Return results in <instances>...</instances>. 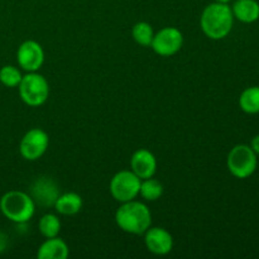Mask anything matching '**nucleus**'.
<instances>
[{"instance_id":"9b49d317","label":"nucleus","mask_w":259,"mask_h":259,"mask_svg":"<svg viewBox=\"0 0 259 259\" xmlns=\"http://www.w3.org/2000/svg\"><path fill=\"white\" fill-rule=\"evenodd\" d=\"M144 243L147 249L156 255H166L174 248V238L163 228H149L144 233Z\"/></svg>"},{"instance_id":"f257e3e1","label":"nucleus","mask_w":259,"mask_h":259,"mask_svg":"<svg viewBox=\"0 0 259 259\" xmlns=\"http://www.w3.org/2000/svg\"><path fill=\"white\" fill-rule=\"evenodd\" d=\"M234 15L232 8L224 3H212L202 12L200 18V25L202 32L210 39L219 40L227 37L232 32Z\"/></svg>"},{"instance_id":"423d86ee","label":"nucleus","mask_w":259,"mask_h":259,"mask_svg":"<svg viewBox=\"0 0 259 259\" xmlns=\"http://www.w3.org/2000/svg\"><path fill=\"white\" fill-rule=\"evenodd\" d=\"M142 180L133 171H119L111 179L109 190L118 202H126L136 200L141 190Z\"/></svg>"},{"instance_id":"ddd939ff","label":"nucleus","mask_w":259,"mask_h":259,"mask_svg":"<svg viewBox=\"0 0 259 259\" xmlns=\"http://www.w3.org/2000/svg\"><path fill=\"white\" fill-rule=\"evenodd\" d=\"M70 254L68 245L58 237L47 238L39 247L37 257L39 259H66Z\"/></svg>"},{"instance_id":"4468645a","label":"nucleus","mask_w":259,"mask_h":259,"mask_svg":"<svg viewBox=\"0 0 259 259\" xmlns=\"http://www.w3.org/2000/svg\"><path fill=\"white\" fill-rule=\"evenodd\" d=\"M234 18L243 23H254L259 19V3L257 0H237L232 8Z\"/></svg>"},{"instance_id":"4be33fe9","label":"nucleus","mask_w":259,"mask_h":259,"mask_svg":"<svg viewBox=\"0 0 259 259\" xmlns=\"http://www.w3.org/2000/svg\"><path fill=\"white\" fill-rule=\"evenodd\" d=\"M250 147H252L253 151L255 152V154H259V134H258V136H255L254 138H253Z\"/></svg>"},{"instance_id":"a211bd4d","label":"nucleus","mask_w":259,"mask_h":259,"mask_svg":"<svg viewBox=\"0 0 259 259\" xmlns=\"http://www.w3.org/2000/svg\"><path fill=\"white\" fill-rule=\"evenodd\" d=\"M132 35H133V39L139 46L151 47L152 40H153L154 37V32L153 28H152V25L149 23L139 22L137 24H134L133 29H132Z\"/></svg>"},{"instance_id":"2eb2a0df","label":"nucleus","mask_w":259,"mask_h":259,"mask_svg":"<svg viewBox=\"0 0 259 259\" xmlns=\"http://www.w3.org/2000/svg\"><path fill=\"white\" fill-rule=\"evenodd\" d=\"M53 207L58 214L71 217V215H76L82 209V199L76 192H65L58 196Z\"/></svg>"},{"instance_id":"6ab92c4d","label":"nucleus","mask_w":259,"mask_h":259,"mask_svg":"<svg viewBox=\"0 0 259 259\" xmlns=\"http://www.w3.org/2000/svg\"><path fill=\"white\" fill-rule=\"evenodd\" d=\"M38 228H39L40 234L46 239L47 238L58 237V234L61 232V222L55 214H46L40 218Z\"/></svg>"},{"instance_id":"6e6552de","label":"nucleus","mask_w":259,"mask_h":259,"mask_svg":"<svg viewBox=\"0 0 259 259\" xmlns=\"http://www.w3.org/2000/svg\"><path fill=\"white\" fill-rule=\"evenodd\" d=\"M182 46H184V35L181 30L175 27H166L154 34L151 47L157 55L162 57H169L176 55Z\"/></svg>"},{"instance_id":"39448f33","label":"nucleus","mask_w":259,"mask_h":259,"mask_svg":"<svg viewBox=\"0 0 259 259\" xmlns=\"http://www.w3.org/2000/svg\"><path fill=\"white\" fill-rule=\"evenodd\" d=\"M228 169L237 179H248L257 168V154L252 147L238 144L229 152L227 158Z\"/></svg>"},{"instance_id":"f3484780","label":"nucleus","mask_w":259,"mask_h":259,"mask_svg":"<svg viewBox=\"0 0 259 259\" xmlns=\"http://www.w3.org/2000/svg\"><path fill=\"white\" fill-rule=\"evenodd\" d=\"M139 195L147 201H156L163 195V185L152 177L142 180Z\"/></svg>"},{"instance_id":"20e7f679","label":"nucleus","mask_w":259,"mask_h":259,"mask_svg":"<svg viewBox=\"0 0 259 259\" xmlns=\"http://www.w3.org/2000/svg\"><path fill=\"white\" fill-rule=\"evenodd\" d=\"M18 89L22 100L33 108L43 105L50 95V85L47 80L38 72H28L23 76Z\"/></svg>"},{"instance_id":"1a4fd4ad","label":"nucleus","mask_w":259,"mask_h":259,"mask_svg":"<svg viewBox=\"0 0 259 259\" xmlns=\"http://www.w3.org/2000/svg\"><path fill=\"white\" fill-rule=\"evenodd\" d=\"M17 61L18 65L27 72H37L45 62L42 46L35 40H25L18 48Z\"/></svg>"},{"instance_id":"f03ea898","label":"nucleus","mask_w":259,"mask_h":259,"mask_svg":"<svg viewBox=\"0 0 259 259\" xmlns=\"http://www.w3.org/2000/svg\"><path fill=\"white\" fill-rule=\"evenodd\" d=\"M115 222L123 232L141 235L151 228L152 215L146 204L132 200L121 202L115 212Z\"/></svg>"},{"instance_id":"0eeeda50","label":"nucleus","mask_w":259,"mask_h":259,"mask_svg":"<svg viewBox=\"0 0 259 259\" xmlns=\"http://www.w3.org/2000/svg\"><path fill=\"white\" fill-rule=\"evenodd\" d=\"M48 144V134L43 129L33 128L28 131L20 141L19 152L27 161H37L46 153Z\"/></svg>"},{"instance_id":"dca6fc26","label":"nucleus","mask_w":259,"mask_h":259,"mask_svg":"<svg viewBox=\"0 0 259 259\" xmlns=\"http://www.w3.org/2000/svg\"><path fill=\"white\" fill-rule=\"evenodd\" d=\"M239 105L244 113L258 114L259 113V86L248 88L240 94Z\"/></svg>"},{"instance_id":"9d476101","label":"nucleus","mask_w":259,"mask_h":259,"mask_svg":"<svg viewBox=\"0 0 259 259\" xmlns=\"http://www.w3.org/2000/svg\"><path fill=\"white\" fill-rule=\"evenodd\" d=\"M60 195L57 184L50 177H38L30 186V196L35 204L43 207L55 206L56 200Z\"/></svg>"},{"instance_id":"5701e85b","label":"nucleus","mask_w":259,"mask_h":259,"mask_svg":"<svg viewBox=\"0 0 259 259\" xmlns=\"http://www.w3.org/2000/svg\"><path fill=\"white\" fill-rule=\"evenodd\" d=\"M215 2H218V3H224V4H228V3H229L230 0H215Z\"/></svg>"},{"instance_id":"aec40b11","label":"nucleus","mask_w":259,"mask_h":259,"mask_svg":"<svg viewBox=\"0 0 259 259\" xmlns=\"http://www.w3.org/2000/svg\"><path fill=\"white\" fill-rule=\"evenodd\" d=\"M22 73L14 66H4L0 68V82L7 88H17L22 81Z\"/></svg>"},{"instance_id":"412c9836","label":"nucleus","mask_w":259,"mask_h":259,"mask_svg":"<svg viewBox=\"0 0 259 259\" xmlns=\"http://www.w3.org/2000/svg\"><path fill=\"white\" fill-rule=\"evenodd\" d=\"M8 243H9V240H8V235L0 232V253H3L5 249H7Z\"/></svg>"},{"instance_id":"f8f14e48","label":"nucleus","mask_w":259,"mask_h":259,"mask_svg":"<svg viewBox=\"0 0 259 259\" xmlns=\"http://www.w3.org/2000/svg\"><path fill=\"white\" fill-rule=\"evenodd\" d=\"M132 171L141 180L153 177L157 171V159L148 149H138L133 153L131 159Z\"/></svg>"},{"instance_id":"7ed1b4c3","label":"nucleus","mask_w":259,"mask_h":259,"mask_svg":"<svg viewBox=\"0 0 259 259\" xmlns=\"http://www.w3.org/2000/svg\"><path fill=\"white\" fill-rule=\"evenodd\" d=\"M0 210L10 222L25 224L33 218L35 211V202L28 194L18 190L7 192L0 199Z\"/></svg>"}]
</instances>
